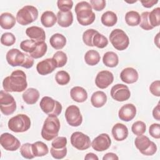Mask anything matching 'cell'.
I'll return each instance as SVG.
<instances>
[{"label":"cell","mask_w":160,"mask_h":160,"mask_svg":"<svg viewBox=\"0 0 160 160\" xmlns=\"http://www.w3.org/2000/svg\"><path fill=\"white\" fill-rule=\"evenodd\" d=\"M16 22V18L10 12H3L0 16V26L2 29L12 28Z\"/></svg>","instance_id":"obj_24"},{"label":"cell","mask_w":160,"mask_h":160,"mask_svg":"<svg viewBox=\"0 0 160 160\" xmlns=\"http://www.w3.org/2000/svg\"><path fill=\"white\" fill-rule=\"evenodd\" d=\"M58 24L62 28L70 26L73 22V15L71 11L64 12L59 11L57 14Z\"/></svg>","instance_id":"obj_22"},{"label":"cell","mask_w":160,"mask_h":160,"mask_svg":"<svg viewBox=\"0 0 160 160\" xmlns=\"http://www.w3.org/2000/svg\"><path fill=\"white\" fill-rule=\"evenodd\" d=\"M28 86L26 75L22 70L17 69L5 78L2 81V87L6 92H22Z\"/></svg>","instance_id":"obj_1"},{"label":"cell","mask_w":160,"mask_h":160,"mask_svg":"<svg viewBox=\"0 0 160 160\" xmlns=\"http://www.w3.org/2000/svg\"><path fill=\"white\" fill-rule=\"evenodd\" d=\"M8 128L14 132H23L31 127L30 118L26 114H19L11 118L8 123Z\"/></svg>","instance_id":"obj_6"},{"label":"cell","mask_w":160,"mask_h":160,"mask_svg":"<svg viewBox=\"0 0 160 160\" xmlns=\"http://www.w3.org/2000/svg\"><path fill=\"white\" fill-rule=\"evenodd\" d=\"M90 4L95 11H101L106 7V1L104 0H91Z\"/></svg>","instance_id":"obj_49"},{"label":"cell","mask_w":160,"mask_h":160,"mask_svg":"<svg viewBox=\"0 0 160 160\" xmlns=\"http://www.w3.org/2000/svg\"><path fill=\"white\" fill-rule=\"evenodd\" d=\"M149 90L152 94L159 97L160 96V81L159 80L153 81L149 86Z\"/></svg>","instance_id":"obj_50"},{"label":"cell","mask_w":160,"mask_h":160,"mask_svg":"<svg viewBox=\"0 0 160 160\" xmlns=\"http://www.w3.org/2000/svg\"><path fill=\"white\" fill-rule=\"evenodd\" d=\"M67 152H68V149L67 148L65 147L63 149H55L53 148L52 147H51V149H50V152L51 156H52V158H54V159H61L64 158L66 154H67Z\"/></svg>","instance_id":"obj_47"},{"label":"cell","mask_w":160,"mask_h":160,"mask_svg":"<svg viewBox=\"0 0 160 160\" xmlns=\"http://www.w3.org/2000/svg\"><path fill=\"white\" fill-rule=\"evenodd\" d=\"M114 81L113 74L106 70H103L98 73L95 79L96 86L100 89L107 88Z\"/></svg>","instance_id":"obj_16"},{"label":"cell","mask_w":160,"mask_h":160,"mask_svg":"<svg viewBox=\"0 0 160 160\" xmlns=\"http://www.w3.org/2000/svg\"><path fill=\"white\" fill-rule=\"evenodd\" d=\"M84 159H86V160H90V159L98 160L99 158L95 154H94L92 152H89L84 157Z\"/></svg>","instance_id":"obj_54"},{"label":"cell","mask_w":160,"mask_h":160,"mask_svg":"<svg viewBox=\"0 0 160 160\" xmlns=\"http://www.w3.org/2000/svg\"><path fill=\"white\" fill-rule=\"evenodd\" d=\"M32 151L35 157H42L49 152L48 146L42 141H36L32 144Z\"/></svg>","instance_id":"obj_30"},{"label":"cell","mask_w":160,"mask_h":160,"mask_svg":"<svg viewBox=\"0 0 160 160\" xmlns=\"http://www.w3.org/2000/svg\"><path fill=\"white\" fill-rule=\"evenodd\" d=\"M65 118L67 122L72 127H78L82 124V116L79 108L75 105H70L65 111Z\"/></svg>","instance_id":"obj_11"},{"label":"cell","mask_w":160,"mask_h":160,"mask_svg":"<svg viewBox=\"0 0 160 160\" xmlns=\"http://www.w3.org/2000/svg\"><path fill=\"white\" fill-rule=\"evenodd\" d=\"M111 144L109 136L106 133H102L95 138L92 143V148L96 151H104L109 149Z\"/></svg>","instance_id":"obj_15"},{"label":"cell","mask_w":160,"mask_h":160,"mask_svg":"<svg viewBox=\"0 0 160 160\" xmlns=\"http://www.w3.org/2000/svg\"><path fill=\"white\" fill-rule=\"evenodd\" d=\"M107 101V96L103 91H98L94 92L91 97L92 105L97 108L102 107Z\"/></svg>","instance_id":"obj_26"},{"label":"cell","mask_w":160,"mask_h":160,"mask_svg":"<svg viewBox=\"0 0 160 160\" xmlns=\"http://www.w3.org/2000/svg\"><path fill=\"white\" fill-rule=\"evenodd\" d=\"M48 49L47 44L44 42H37L36 47L34 51L29 54V55L34 59H38L42 58Z\"/></svg>","instance_id":"obj_34"},{"label":"cell","mask_w":160,"mask_h":160,"mask_svg":"<svg viewBox=\"0 0 160 160\" xmlns=\"http://www.w3.org/2000/svg\"><path fill=\"white\" fill-rule=\"evenodd\" d=\"M26 35L32 40L38 42L44 41L46 39V33L44 30L38 26H31L26 30Z\"/></svg>","instance_id":"obj_19"},{"label":"cell","mask_w":160,"mask_h":160,"mask_svg":"<svg viewBox=\"0 0 160 160\" xmlns=\"http://www.w3.org/2000/svg\"><path fill=\"white\" fill-rule=\"evenodd\" d=\"M110 94L113 99L119 102L127 101L131 96L129 88L122 84H117L113 86L111 88Z\"/></svg>","instance_id":"obj_13"},{"label":"cell","mask_w":160,"mask_h":160,"mask_svg":"<svg viewBox=\"0 0 160 160\" xmlns=\"http://www.w3.org/2000/svg\"><path fill=\"white\" fill-rule=\"evenodd\" d=\"M57 68L55 61L52 58H47L39 62L36 70L40 75H47L52 72Z\"/></svg>","instance_id":"obj_17"},{"label":"cell","mask_w":160,"mask_h":160,"mask_svg":"<svg viewBox=\"0 0 160 160\" xmlns=\"http://www.w3.org/2000/svg\"><path fill=\"white\" fill-rule=\"evenodd\" d=\"M139 75L138 71L133 68L128 67L124 68L120 73L121 81L126 84H132L138 79Z\"/></svg>","instance_id":"obj_20"},{"label":"cell","mask_w":160,"mask_h":160,"mask_svg":"<svg viewBox=\"0 0 160 160\" xmlns=\"http://www.w3.org/2000/svg\"><path fill=\"white\" fill-rule=\"evenodd\" d=\"M101 20V22L104 26L107 27H112L117 23L118 17L114 12L108 11L102 14Z\"/></svg>","instance_id":"obj_31"},{"label":"cell","mask_w":160,"mask_h":160,"mask_svg":"<svg viewBox=\"0 0 160 160\" xmlns=\"http://www.w3.org/2000/svg\"><path fill=\"white\" fill-rule=\"evenodd\" d=\"M49 43L54 49H61L66 44V38L60 33H56L50 38Z\"/></svg>","instance_id":"obj_27"},{"label":"cell","mask_w":160,"mask_h":160,"mask_svg":"<svg viewBox=\"0 0 160 160\" xmlns=\"http://www.w3.org/2000/svg\"><path fill=\"white\" fill-rule=\"evenodd\" d=\"M61 127L59 120L55 115H48L45 119L41 130V136L46 141H51L58 137Z\"/></svg>","instance_id":"obj_4"},{"label":"cell","mask_w":160,"mask_h":160,"mask_svg":"<svg viewBox=\"0 0 160 160\" xmlns=\"http://www.w3.org/2000/svg\"><path fill=\"white\" fill-rule=\"evenodd\" d=\"M102 62L107 67L114 68L119 63V58L114 52L108 51L103 56Z\"/></svg>","instance_id":"obj_29"},{"label":"cell","mask_w":160,"mask_h":160,"mask_svg":"<svg viewBox=\"0 0 160 160\" xmlns=\"http://www.w3.org/2000/svg\"><path fill=\"white\" fill-rule=\"evenodd\" d=\"M0 109L6 116L12 114L16 109V102L12 95L6 91H0Z\"/></svg>","instance_id":"obj_10"},{"label":"cell","mask_w":160,"mask_h":160,"mask_svg":"<svg viewBox=\"0 0 160 160\" xmlns=\"http://www.w3.org/2000/svg\"><path fill=\"white\" fill-rule=\"evenodd\" d=\"M134 144L140 152L145 156H152L157 151L156 144L144 135L138 136L135 138Z\"/></svg>","instance_id":"obj_8"},{"label":"cell","mask_w":160,"mask_h":160,"mask_svg":"<svg viewBox=\"0 0 160 160\" xmlns=\"http://www.w3.org/2000/svg\"><path fill=\"white\" fill-rule=\"evenodd\" d=\"M109 41L113 47L118 51L125 50L129 44V39L122 29H115L109 35Z\"/></svg>","instance_id":"obj_7"},{"label":"cell","mask_w":160,"mask_h":160,"mask_svg":"<svg viewBox=\"0 0 160 160\" xmlns=\"http://www.w3.org/2000/svg\"><path fill=\"white\" fill-rule=\"evenodd\" d=\"M24 101L28 104H35L39 98V92L38 89L30 88L26 89L22 95Z\"/></svg>","instance_id":"obj_25"},{"label":"cell","mask_w":160,"mask_h":160,"mask_svg":"<svg viewBox=\"0 0 160 160\" xmlns=\"http://www.w3.org/2000/svg\"><path fill=\"white\" fill-rule=\"evenodd\" d=\"M152 116L153 118L157 120L160 121V105L159 102L157 104V106L152 110Z\"/></svg>","instance_id":"obj_52"},{"label":"cell","mask_w":160,"mask_h":160,"mask_svg":"<svg viewBox=\"0 0 160 160\" xmlns=\"http://www.w3.org/2000/svg\"><path fill=\"white\" fill-rule=\"evenodd\" d=\"M149 12L145 11L141 14V21L139 23L140 27L146 31L151 30L154 28L151 26L149 21Z\"/></svg>","instance_id":"obj_44"},{"label":"cell","mask_w":160,"mask_h":160,"mask_svg":"<svg viewBox=\"0 0 160 160\" xmlns=\"http://www.w3.org/2000/svg\"><path fill=\"white\" fill-rule=\"evenodd\" d=\"M20 153L21 156L26 159H33L35 156L32 151V144L29 142L23 144L20 148Z\"/></svg>","instance_id":"obj_40"},{"label":"cell","mask_w":160,"mask_h":160,"mask_svg":"<svg viewBox=\"0 0 160 160\" xmlns=\"http://www.w3.org/2000/svg\"><path fill=\"white\" fill-rule=\"evenodd\" d=\"M146 129V124L141 121H138L134 122L131 127V130L133 134L136 136L142 135Z\"/></svg>","instance_id":"obj_42"},{"label":"cell","mask_w":160,"mask_h":160,"mask_svg":"<svg viewBox=\"0 0 160 160\" xmlns=\"http://www.w3.org/2000/svg\"><path fill=\"white\" fill-rule=\"evenodd\" d=\"M37 45V42L32 39H26L20 43V48L26 52L31 54L34 51Z\"/></svg>","instance_id":"obj_39"},{"label":"cell","mask_w":160,"mask_h":160,"mask_svg":"<svg viewBox=\"0 0 160 160\" xmlns=\"http://www.w3.org/2000/svg\"><path fill=\"white\" fill-rule=\"evenodd\" d=\"M103 160H109V159H112V160H118L119 159L118 156L113 152H108L102 158Z\"/></svg>","instance_id":"obj_53"},{"label":"cell","mask_w":160,"mask_h":160,"mask_svg":"<svg viewBox=\"0 0 160 160\" xmlns=\"http://www.w3.org/2000/svg\"><path fill=\"white\" fill-rule=\"evenodd\" d=\"M149 21L152 27L159 26L160 24V8H156L152 9L149 14Z\"/></svg>","instance_id":"obj_36"},{"label":"cell","mask_w":160,"mask_h":160,"mask_svg":"<svg viewBox=\"0 0 160 160\" xmlns=\"http://www.w3.org/2000/svg\"><path fill=\"white\" fill-rule=\"evenodd\" d=\"M0 143L5 150L9 151H16L21 145L18 139L8 132H4L1 135Z\"/></svg>","instance_id":"obj_14"},{"label":"cell","mask_w":160,"mask_h":160,"mask_svg":"<svg viewBox=\"0 0 160 160\" xmlns=\"http://www.w3.org/2000/svg\"><path fill=\"white\" fill-rule=\"evenodd\" d=\"M74 11L78 22L82 26H88L94 22L96 16L91 4L87 1H81L76 4Z\"/></svg>","instance_id":"obj_3"},{"label":"cell","mask_w":160,"mask_h":160,"mask_svg":"<svg viewBox=\"0 0 160 160\" xmlns=\"http://www.w3.org/2000/svg\"><path fill=\"white\" fill-rule=\"evenodd\" d=\"M38 17V9L31 5H27L20 9L16 14V21L19 24L26 26L35 21Z\"/></svg>","instance_id":"obj_5"},{"label":"cell","mask_w":160,"mask_h":160,"mask_svg":"<svg viewBox=\"0 0 160 160\" xmlns=\"http://www.w3.org/2000/svg\"><path fill=\"white\" fill-rule=\"evenodd\" d=\"M125 21L128 25L130 26H136L140 23L141 16L137 11H130L126 12L125 15Z\"/></svg>","instance_id":"obj_33"},{"label":"cell","mask_w":160,"mask_h":160,"mask_svg":"<svg viewBox=\"0 0 160 160\" xmlns=\"http://www.w3.org/2000/svg\"><path fill=\"white\" fill-rule=\"evenodd\" d=\"M57 21V17L51 11H46L41 16V24L46 28L52 27Z\"/></svg>","instance_id":"obj_28"},{"label":"cell","mask_w":160,"mask_h":160,"mask_svg":"<svg viewBox=\"0 0 160 160\" xmlns=\"http://www.w3.org/2000/svg\"><path fill=\"white\" fill-rule=\"evenodd\" d=\"M149 133L152 138L155 139H159L160 138V124L158 123L152 124L149 127Z\"/></svg>","instance_id":"obj_48"},{"label":"cell","mask_w":160,"mask_h":160,"mask_svg":"<svg viewBox=\"0 0 160 160\" xmlns=\"http://www.w3.org/2000/svg\"><path fill=\"white\" fill-rule=\"evenodd\" d=\"M41 110L48 115H55L58 116L62 112L61 104L49 96L43 97L39 103Z\"/></svg>","instance_id":"obj_9"},{"label":"cell","mask_w":160,"mask_h":160,"mask_svg":"<svg viewBox=\"0 0 160 160\" xmlns=\"http://www.w3.org/2000/svg\"><path fill=\"white\" fill-rule=\"evenodd\" d=\"M56 82L61 86L66 85L70 81V76L69 73L65 71H59L55 76Z\"/></svg>","instance_id":"obj_38"},{"label":"cell","mask_w":160,"mask_h":160,"mask_svg":"<svg viewBox=\"0 0 160 160\" xmlns=\"http://www.w3.org/2000/svg\"><path fill=\"white\" fill-rule=\"evenodd\" d=\"M52 58L55 61L57 68L63 67L68 61L67 55L62 51H58L56 52Z\"/></svg>","instance_id":"obj_37"},{"label":"cell","mask_w":160,"mask_h":160,"mask_svg":"<svg viewBox=\"0 0 160 160\" xmlns=\"http://www.w3.org/2000/svg\"><path fill=\"white\" fill-rule=\"evenodd\" d=\"M16 42L15 36L11 32L3 33L1 37V42L6 46H11Z\"/></svg>","instance_id":"obj_43"},{"label":"cell","mask_w":160,"mask_h":160,"mask_svg":"<svg viewBox=\"0 0 160 160\" xmlns=\"http://www.w3.org/2000/svg\"><path fill=\"white\" fill-rule=\"evenodd\" d=\"M67 138L66 137H56L51 142V146L55 149H63L66 147Z\"/></svg>","instance_id":"obj_45"},{"label":"cell","mask_w":160,"mask_h":160,"mask_svg":"<svg viewBox=\"0 0 160 160\" xmlns=\"http://www.w3.org/2000/svg\"><path fill=\"white\" fill-rule=\"evenodd\" d=\"M58 8L61 11H69L72 8L73 2L71 0H59L57 1Z\"/></svg>","instance_id":"obj_46"},{"label":"cell","mask_w":160,"mask_h":160,"mask_svg":"<svg viewBox=\"0 0 160 160\" xmlns=\"http://www.w3.org/2000/svg\"><path fill=\"white\" fill-rule=\"evenodd\" d=\"M6 58L8 63L12 66H22L26 69L32 67L34 64L33 58L28 54L22 52L15 48L11 49L6 54Z\"/></svg>","instance_id":"obj_2"},{"label":"cell","mask_w":160,"mask_h":160,"mask_svg":"<svg viewBox=\"0 0 160 160\" xmlns=\"http://www.w3.org/2000/svg\"><path fill=\"white\" fill-rule=\"evenodd\" d=\"M158 0H145V1H141V4L142 6L146 8H150L152 7L154 4L158 3Z\"/></svg>","instance_id":"obj_51"},{"label":"cell","mask_w":160,"mask_h":160,"mask_svg":"<svg viewBox=\"0 0 160 160\" xmlns=\"http://www.w3.org/2000/svg\"><path fill=\"white\" fill-rule=\"evenodd\" d=\"M129 131L126 125L122 123H116L112 128V134L117 141H122L127 138Z\"/></svg>","instance_id":"obj_21"},{"label":"cell","mask_w":160,"mask_h":160,"mask_svg":"<svg viewBox=\"0 0 160 160\" xmlns=\"http://www.w3.org/2000/svg\"><path fill=\"white\" fill-rule=\"evenodd\" d=\"M92 44L94 46L102 49L106 47V46L108 44V40L106 37L98 32L93 36Z\"/></svg>","instance_id":"obj_35"},{"label":"cell","mask_w":160,"mask_h":160,"mask_svg":"<svg viewBox=\"0 0 160 160\" xmlns=\"http://www.w3.org/2000/svg\"><path fill=\"white\" fill-rule=\"evenodd\" d=\"M84 58L86 63L88 65L95 66L100 61L101 56L97 51L91 49L86 52Z\"/></svg>","instance_id":"obj_32"},{"label":"cell","mask_w":160,"mask_h":160,"mask_svg":"<svg viewBox=\"0 0 160 160\" xmlns=\"http://www.w3.org/2000/svg\"><path fill=\"white\" fill-rule=\"evenodd\" d=\"M70 96L73 101L78 102H83L88 99L87 91L80 86L73 87L70 91Z\"/></svg>","instance_id":"obj_23"},{"label":"cell","mask_w":160,"mask_h":160,"mask_svg":"<svg viewBox=\"0 0 160 160\" xmlns=\"http://www.w3.org/2000/svg\"><path fill=\"white\" fill-rule=\"evenodd\" d=\"M98 32V31L93 29H89L85 31L82 34V41L84 43L88 46H94L92 44V38L94 34Z\"/></svg>","instance_id":"obj_41"},{"label":"cell","mask_w":160,"mask_h":160,"mask_svg":"<svg viewBox=\"0 0 160 160\" xmlns=\"http://www.w3.org/2000/svg\"><path fill=\"white\" fill-rule=\"evenodd\" d=\"M71 145L78 150L83 151L90 148L91 142L89 137L79 131L73 132L71 136Z\"/></svg>","instance_id":"obj_12"},{"label":"cell","mask_w":160,"mask_h":160,"mask_svg":"<svg viewBox=\"0 0 160 160\" xmlns=\"http://www.w3.org/2000/svg\"><path fill=\"white\" fill-rule=\"evenodd\" d=\"M136 114V106L131 103L123 105L118 112V116L122 121L128 122L134 118Z\"/></svg>","instance_id":"obj_18"}]
</instances>
